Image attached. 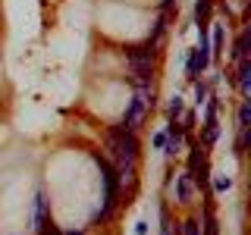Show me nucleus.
Segmentation results:
<instances>
[{"mask_svg":"<svg viewBox=\"0 0 251 235\" xmlns=\"http://www.w3.org/2000/svg\"><path fill=\"white\" fill-rule=\"evenodd\" d=\"M110 138V154L116 157V172H120V179H129L132 172H135V163H138V138L132 129H126V125H113V129L107 132Z\"/></svg>","mask_w":251,"mask_h":235,"instance_id":"nucleus-1","label":"nucleus"},{"mask_svg":"<svg viewBox=\"0 0 251 235\" xmlns=\"http://www.w3.org/2000/svg\"><path fill=\"white\" fill-rule=\"evenodd\" d=\"M91 157H94V163L100 166V179H104V207H100L98 216H94V223H107V219L113 216V207H116V198H120L123 179H120V172H116V166L107 160V157H100V154H91Z\"/></svg>","mask_w":251,"mask_h":235,"instance_id":"nucleus-2","label":"nucleus"},{"mask_svg":"<svg viewBox=\"0 0 251 235\" xmlns=\"http://www.w3.org/2000/svg\"><path fill=\"white\" fill-rule=\"evenodd\" d=\"M210 66V50H188V60H185V78L188 82H198V75Z\"/></svg>","mask_w":251,"mask_h":235,"instance_id":"nucleus-3","label":"nucleus"},{"mask_svg":"<svg viewBox=\"0 0 251 235\" xmlns=\"http://www.w3.org/2000/svg\"><path fill=\"white\" fill-rule=\"evenodd\" d=\"M47 194L44 191H38L35 194V213H31V223H35V229H41V226H47L50 223V213H47Z\"/></svg>","mask_w":251,"mask_h":235,"instance_id":"nucleus-4","label":"nucleus"},{"mask_svg":"<svg viewBox=\"0 0 251 235\" xmlns=\"http://www.w3.org/2000/svg\"><path fill=\"white\" fill-rule=\"evenodd\" d=\"M210 16H214V0H195V25L210 28Z\"/></svg>","mask_w":251,"mask_h":235,"instance_id":"nucleus-5","label":"nucleus"},{"mask_svg":"<svg viewBox=\"0 0 251 235\" xmlns=\"http://www.w3.org/2000/svg\"><path fill=\"white\" fill-rule=\"evenodd\" d=\"M248 41H251V31H248V25H242V31L235 35V41H232V50H229L235 63L248 57Z\"/></svg>","mask_w":251,"mask_h":235,"instance_id":"nucleus-6","label":"nucleus"},{"mask_svg":"<svg viewBox=\"0 0 251 235\" xmlns=\"http://www.w3.org/2000/svg\"><path fill=\"white\" fill-rule=\"evenodd\" d=\"M214 25V22H210ZM223 44H226V25H214V38H210V60L223 57Z\"/></svg>","mask_w":251,"mask_h":235,"instance_id":"nucleus-7","label":"nucleus"},{"mask_svg":"<svg viewBox=\"0 0 251 235\" xmlns=\"http://www.w3.org/2000/svg\"><path fill=\"white\" fill-rule=\"evenodd\" d=\"M192 172H185V176H179L176 179V198L179 204H192Z\"/></svg>","mask_w":251,"mask_h":235,"instance_id":"nucleus-8","label":"nucleus"},{"mask_svg":"<svg viewBox=\"0 0 251 235\" xmlns=\"http://www.w3.org/2000/svg\"><path fill=\"white\" fill-rule=\"evenodd\" d=\"M235 129H251V100L248 97L239 104V113H235Z\"/></svg>","mask_w":251,"mask_h":235,"instance_id":"nucleus-9","label":"nucleus"},{"mask_svg":"<svg viewBox=\"0 0 251 235\" xmlns=\"http://www.w3.org/2000/svg\"><path fill=\"white\" fill-rule=\"evenodd\" d=\"M201 235H220V229H217V219H214V204H204V232Z\"/></svg>","mask_w":251,"mask_h":235,"instance_id":"nucleus-10","label":"nucleus"},{"mask_svg":"<svg viewBox=\"0 0 251 235\" xmlns=\"http://www.w3.org/2000/svg\"><path fill=\"white\" fill-rule=\"evenodd\" d=\"M182 113H185V100H182V97L176 94V97L170 100V107H167V119H179Z\"/></svg>","mask_w":251,"mask_h":235,"instance_id":"nucleus-11","label":"nucleus"},{"mask_svg":"<svg viewBox=\"0 0 251 235\" xmlns=\"http://www.w3.org/2000/svg\"><path fill=\"white\" fill-rule=\"evenodd\" d=\"M248 141H251V129H239V138H235L232 154H235V157H242V154H245V147H248Z\"/></svg>","mask_w":251,"mask_h":235,"instance_id":"nucleus-12","label":"nucleus"},{"mask_svg":"<svg viewBox=\"0 0 251 235\" xmlns=\"http://www.w3.org/2000/svg\"><path fill=\"white\" fill-rule=\"evenodd\" d=\"M207 94H210V85L207 82H195V104H204V100H207Z\"/></svg>","mask_w":251,"mask_h":235,"instance_id":"nucleus-13","label":"nucleus"},{"mask_svg":"<svg viewBox=\"0 0 251 235\" xmlns=\"http://www.w3.org/2000/svg\"><path fill=\"white\" fill-rule=\"evenodd\" d=\"M179 226H182V235H201V223H198V219H185V223H179Z\"/></svg>","mask_w":251,"mask_h":235,"instance_id":"nucleus-14","label":"nucleus"},{"mask_svg":"<svg viewBox=\"0 0 251 235\" xmlns=\"http://www.w3.org/2000/svg\"><path fill=\"white\" fill-rule=\"evenodd\" d=\"M229 188H232V179H229V176H217V179H214V191L223 194V191H229Z\"/></svg>","mask_w":251,"mask_h":235,"instance_id":"nucleus-15","label":"nucleus"},{"mask_svg":"<svg viewBox=\"0 0 251 235\" xmlns=\"http://www.w3.org/2000/svg\"><path fill=\"white\" fill-rule=\"evenodd\" d=\"M38 235H63V232H60L53 223H47V226H41V229H38Z\"/></svg>","mask_w":251,"mask_h":235,"instance_id":"nucleus-16","label":"nucleus"},{"mask_svg":"<svg viewBox=\"0 0 251 235\" xmlns=\"http://www.w3.org/2000/svg\"><path fill=\"white\" fill-rule=\"evenodd\" d=\"M163 144H167V132H157V135H154V147L163 151Z\"/></svg>","mask_w":251,"mask_h":235,"instance_id":"nucleus-17","label":"nucleus"},{"mask_svg":"<svg viewBox=\"0 0 251 235\" xmlns=\"http://www.w3.org/2000/svg\"><path fill=\"white\" fill-rule=\"evenodd\" d=\"M135 235H148V223H145V219H138V223H135Z\"/></svg>","mask_w":251,"mask_h":235,"instance_id":"nucleus-18","label":"nucleus"},{"mask_svg":"<svg viewBox=\"0 0 251 235\" xmlns=\"http://www.w3.org/2000/svg\"><path fill=\"white\" fill-rule=\"evenodd\" d=\"M173 3H176V0H160V6H163V10H167V13L173 10Z\"/></svg>","mask_w":251,"mask_h":235,"instance_id":"nucleus-19","label":"nucleus"},{"mask_svg":"<svg viewBox=\"0 0 251 235\" xmlns=\"http://www.w3.org/2000/svg\"><path fill=\"white\" fill-rule=\"evenodd\" d=\"M63 235H82V232H78V229H73V232H63Z\"/></svg>","mask_w":251,"mask_h":235,"instance_id":"nucleus-20","label":"nucleus"}]
</instances>
